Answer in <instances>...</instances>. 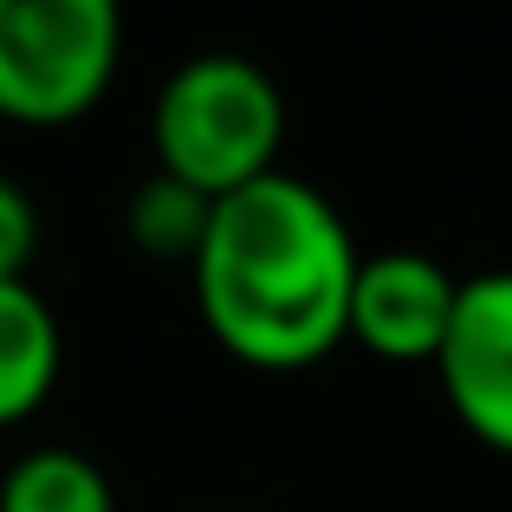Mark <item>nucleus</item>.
Returning <instances> with one entry per match:
<instances>
[{
  "label": "nucleus",
  "mask_w": 512,
  "mask_h": 512,
  "mask_svg": "<svg viewBox=\"0 0 512 512\" xmlns=\"http://www.w3.org/2000/svg\"><path fill=\"white\" fill-rule=\"evenodd\" d=\"M150 143L163 175L201 188L208 201H227L279 169L286 98L240 52H195L156 91Z\"/></svg>",
  "instance_id": "obj_2"
},
{
  "label": "nucleus",
  "mask_w": 512,
  "mask_h": 512,
  "mask_svg": "<svg viewBox=\"0 0 512 512\" xmlns=\"http://www.w3.org/2000/svg\"><path fill=\"white\" fill-rule=\"evenodd\" d=\"M59 363H65V338L46 292L33 279L0 286V428L46 409V396L59 389Z\"/></svg>",
  "instance_id": "obj_6"
},
{
  "label": "nucleus",
  "mask_w": 512,
  "mask_h": 512,
  "mask_svg": "<svg viewBox=\"0 0 512 512\" xmlns=\"http://www.w3.org/2000/svg\"><path fill=\"white\" fill-rule=\"evenodd\" d=\"M357 240L312 182L273 169L266 182L214 201V227L195 253V305L208 338L234 363L292 376L350 344Z\"/></svg>",
  "instance_id": "obj_1"
},
{
  "label": "nucleus",
  "mask_w": 512,
  "mask_h": 512,
  "mask_svg": "<svg viewBox=\"0 0 512 512\" xmlns=\"http://www.w3.org/2000/svg\"><path fill=\"white\" fill-rule=\"evenodd\" d=\"M124 227H130V247H137L143 260L195 266L201 240H208V227H214V201L201 195V188H188V182H175V175L156 169L150 182H137V195H130V208H124Z\"/></svg>",
  "instance_id": "obj_8"
},
{
  "label": "nucleus",
  "mask_w": 512,
  "mask_h": 512,
  "mask_svg": "<svg viewBox=\"0 0 512 512\" xmlns=\"http://www.w3.org/2000/svg\"><path fill=\"white\" fill-rule=\"evenodd\" d=\"M461 279L441 260L409 247L363 253L357 292H350V344H363L383 363H435L448 344Z\"/></svg>",
  "instance_id": "obj_5"
},
{
  "label": "nucleus",
  "mask_w": 512,
  "mask_h": 512,
  "mask_svg": "<svg viewBox=\"0 0 512 512\" xmlns=\"http://www.w3.org/2000/svg\"><path fill=\"white\" fill-rule=\"evenodd\" d=\"M124 59L111 0H0V124L65 130L104 104Z\"/></svg>",
  "instance_id": "obj_3"
},
{
  "label": "nucleus",
  "mask_w": 512,
  "mask_h": 512,
  "mask_svg": "<svg viewBox=\"0 0 512 512\" xmlns=\"http://www.w3.org/2000/svg\"><path fill=\"white\" fill-rule=\"evenodd\" d=\"M39 253V208L13 175H0V286H20Z\"/></svg>",
  "instance_id": "obj_9"
},
{
  "label": "nucleus",
  "mask_w": 512,
  "mask_h": 512,
  "mask_svg": "<svg viewBox=\"0 0 512 512\" xmlns=\"http://www.w3.org/2000/svg\"><path fill=\"white\" fill-rule=\"evenodd\" d=\"M0 512H117V493L91 454L33 448L0 480Z\"/></svg>",
  "instance_id": "obj_7"
},
{
  "label": "nucleus",
  "mask_w": 512,
  "mask_h": 512,
  "mask_svg": "<svg viewBox=\"0 0 512 512\" xmlns=\"http://www.w3.org/2000/svg\"><path fill=\"white\" fill-rule=\"evenodd\" d=\"M454 422L493 454H512V266L461 279L448 344L435 357Z\"/></svg>",
  "instance_id": "obj_4"
}]
</instances>
